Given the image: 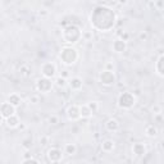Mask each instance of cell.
<instances>
[{"label":"cell","instance_id":"14","mask_svg":"<svg viewBox=\"0 0 164 164\" xmlns=\"http://www.w3.org/2000/svg\"><path fill=\"white\" fill-rule=\"evenodd\" d=\"M146 135H148L149 137H155L158 135V129H157V127L154 126V124H149L148 127H146Z\"/></svg>","mask_w":164,"mask_h":164},{"label":"cell","instance_id":"25","mask_svg":"<svg viewBox=\"0 0 164 164\" xmlns=\"http://www.w3.org/2000/svg\"><path fill=\"white\" fill-rule=\"evenodd\" d=\"M50 122H57V118H50Z\"/></svg>","mask_w":164,"mask_h":164},{"label":"cell","instance_id":"24","mask_svg":"<svg viewBox=\"0 0 164 164\" xmlns=\"http://www.w3.org/2000/svg\"><path fill=\"white\" fill-rule=\"evenodd\" d=\"M23 164H38L36 160H33V159L31 158V159H27V160H26Z\"/></svg>","mask_w":164,"mask_h":164},{"label":"cell","instance_id":"26","mask_svg":"<svg viewBox=\"0 0 164 164\" xmlns=\"http://www.w3.org/2000/svg\"><path fill=\"white\" fill-rule=\"evenodd\" d=\"M0 123H1V114H0Z\"/></svg>","mask_w":164,"mask_h":164},{"label":"cell","instance_id":"17","mask_svg":"<svg viewBox=\"0 0 164 164\" xmlns=\"http://www.w3.org/2000/svg\"><path fill=\"white\" fill-rule=\"evenodd\" d=\"M7 123L9 127H17L18 126V118L14 117V115H12V117H9L7 119Z\"/></svg>","mask_w":164,"mask_h":164},{"label":"cell","instance_id":"6","mask_svg":"<svg viewBox=\"0 0 164 164\" xmlns=\"http://www.w3.org/2000/svg\"><path fill=\"white\" fill-rule=\"evenodd\" d=\"M42 73H44V76L46 78H49V77H53L55 75V66L53 63H46L44 64V67H42Z\"/></svg>","mask_w":164,"mask_h":164},{"label":"cell","instance_id":"11","mask_svg":"<svg viewBox=\"0 0 164 164\" xmlns=\"http://www.w3.org/2000/svg\"><path fill=\"white\" fill-rule=\"evenodd\" d=\"M68 117H69L71 119H77L78 117H81V115H80V109L77 106H71L69 109H68Z\"/></svg>","mask_w":164,"mask_h":164},{"label":"cell","instance_id":"5","mask_svg":"<svg viewBox=\"0 0 164 164\" xmlns=\"http://www.w3.org/2000/svg\"><path fill=\"white\" fill-rule=\"evenodd\" d=\"M0 113H1L3 117H5L7 119L14 115V106L12 104H3L1 108H0Z\"/></svg>","mask_w":164,"mask_h":164},{"label":"cell","instance_id":"2","mask_svg":"<svg viewBox=\"0 0 164 164\" xmlns=\"http://www.w3.org/2000/svg\"><path fill=\"white\" fill-rule=\"evenodd\" d=\"M81 32L80 30L76 27V26H68L64 31V38L67 40V42H76L80 38Z\"/></svg>","mask_w":164,"mask_h":164},{"label":"cell","instance_id":"10","mask_svg":"<svg viewBox=\"0 0 164 164\" xmlns=\"http://www.w3.org/2000/svg\"><path fill=\"white\" fill-rule=\"evenodd\" d=\"M113 49L117 51V53H122V51L126 50V41L124 40H115L113 44Z\"/></svg>","mask_w":164,"mask_h":164},{"label":"cell","instance_id":"3","mask_svg":"<svg viewBox=\"0 0 164 164\" xmlns=\"http://www.w3.org/2000/svg\"><path fill=\"white\" fill-rule=\"evenodd\" d=\"M60 58L64 60L66 64H72V63H75V60L77 59V53L72 47H66V49H63V51L60 53Z\"/></svg>","mask_w":164,"mask_h":164},{"label":"cell","instance_id":"1","mask_svg":"<svg viewBox=\"0 0 164 164\" xmlns=\"http://www.w3.org/2000/svg\"><path fill=\"white\" fill-rule=\"evenodd\" d=\"M115 14L110 8L106 7H98L91 16V22L94 26L101 31H108L114 26Z\"/></svg>","mask_w":164,"mask_h":164},{"label":"cell","instance_id":"16","mask_svg":"<svg viewBox=\"0 0 164 164\" xmlns=\"http://www.w3.org/2000/svg\"><path fill=\"white\" fill-rule=\"evenodd\" d=\"M91 113H92V112L90 110L89 106H82L80 109V115H81V117H83V118H89L90 115H91Z\"/></svg>","mask_w":164,"mask_h":164},{"label":"cell","instance_id":"18","mask_svg":"<svg viewBox=\"0 0 164 164\" xmlns=\"http://www.w3.org/2000/svg\"><path fill=\"white\" fill-rule=\"evenodd\" d=\"M9 104H12V105H18L19 103H21V99H19V96L18 95H16V94H13V95H10L9 96Z\"/></svg>","mask_w":164,"mask_h":164},{"label":"cell","instance_id":"4","mask_svg":"<svg viewBox=\"0 0 164 164\" xmlns=\"http://www.w3.org/2000/svg\"><path fill=\"white\" fill-rule=\"evenodd\" d=\"M118 104L120 108H131L135 104V96L129 92H123L118 99Z\"/></svg>","mask_w":164,"mask_h":164},{"label":"cell","instance_id":"9","mask_svg":"<svg viewBox=\"0 0 164 164\" xmlns=\"http://www.w3.org/2000/svg\"><path fill=\"white\" fill-rule=\"evenodd\" d=\"M62 158V151L58 149H51L49 151V159L51 162H58Z\"/></svg>","mask_w":164,"mask_h":164},{"label":"cell","instance_id":"23","mask_svg":"<svg viewBox=\"0 0 164 164\" xmlns=\"http://www.w3.org/2000/svg\"><path fill=\"white\" fill-rule=\"evenodd\" d=\"M23 146H24L26 149L31 148V146H32V141H30V140H26V141H24V144H23Z\"/></svg>","mask_w":164,"mask_h":164},{"label":"cell","instance_id":"19","mask_svg":"<svg viewBox=\"0 0 164 164\" xmlns=\"http://www.w3.org/2000/svg\"><path fill=\"white\" fill-rule=\"evenodd\" d=\"M81 86H82V81H81L80 78H77V77L71 81V87H72V89H76V90H77V89H80Z\"/></svg>","mask_w":164,"mask_h":164},{"label":"cell","instance_id":"20","mask_svg":"<svg viewBox=\"0 0 164 164\" xmlns=\"http://www.w3.org/2000/svg\"><path fill=\"white\" fill-rule=\"evenodd\" d=\"M114 148V144H113V141H110V140H106L104 144H103V149L105 150V151H110V150H113Z\"/></svg>","mask_w":164,"mask_h":164},{"label":"cell","instance_id":"28","mask_svg":"<svg viewBox=\"0 0 164 164\" xmlns=\"http://www.w3.org/2000/svg\"><path fill=\"white\" fill-rule=\"evenodd\" d=\"M81 164H86V163H81Z\"/></svg>","mask_w":164,"mask_h":164},{"label":"cell","instance_id":"27","mask_svg":"<svg viewBox=\"0 0 164 164\" xmlns=\"http://www.w3.org/2000/svg\"><path fill=\"white\" fill-rule=\"evenodd\" d=\"M68 164H73V163H68Z\"/></svg>","mask_w":164,"mask_h":164},{"label":"cell","instance_id":"12","mask_svg":"<svg viewBox=\"0 0 164 164\" xmlns=\"http://www.w3.org/2000/svg\"><path fill=\"white\" fill-rule=\"evenodd\" d=\"M163 63H164V57L160 54V57H159L158 62H157V66H155V68H157V72L159 73V76H164V68H163Z\"/></svg>","mask_w":164,"mask_h":164},{"label":"cell","instance_id":"7","mask_svg":"<svg viewBox=\"0 0 164 164\" xmlns=\"http://www.w3.org/2000/svg\"><path fill=\"white\" fill-rule=\"evenodd\" d=\"M37 89L40 90V91H42V92L49 91V90L51 89V82L47 80V78L38 80V81H37Z\"/></svg>","mask_w":164,"mask_h":164},{"label":"cell","instance_id":"15","mask_svg":"<svg viewBox=\"0 0 164 164\" xmlns=\"http://www.w3.org/2000/svg\"><path fill=\"white\" fill-rule=\"evenodd\" d=\"M118 126H119V124H118V122L115 119H109L106 122V128L109 129V131H117Z\"/></svg>","mask_w":164,"mask_h":164},{"label":"cell","instance_id":"22","mask_svg":"<svg viewBox=\"0 0 164 164\" xmlns=\"http://www.w3.org/2000/svg\"><path fill=\"white\" fill-rule=\"evenodd\" d=\"M57 85L58 86H64L66 85V80L62 78V77H59V78H57Z\"/></svg>","mask_w":164,"mask_h":164},{"label":"cell","instance_id":"8","mask_svg":"<svg viewBox=\"0 0 164 164\" xmlns=\"http://www.w3.org/2000/svg\"><path fill=\"white\" fill-rule=\"evenodd\" d=\"M100 80L103 83H105V85H112L114 82V75L112 72L109 71H105V72H103L101 73V76H100Z\"/></svg>","mask_w":164,"mask_h":164},{"label":"cell","instance_id":"13","mask_svg":"<svg viewBox=\"0 0 164 164\" xmlns=\"http://www.w3.org/2000/svg\"><path fill=\"white\" fill-rule=\"evenodd\" d=\"M133 153L139 157H142L145 154V146L142 144H135L133 145Z\"/></svg>","mask_w":164,"mask_h":164},{"label":"cell","instance_id":"21","mask_svg":"<svg viewBox=\"0 0 164 164\" xmlns=\"http://www.w3.org/2000/svg\"><path fill=\"white\" fill-rule=\"evenodd\" d=\"M66 153H67V154H69V155H73V154L76 153V146L73 145V144L67 145V146H66Z\"/></svg>","mask_w":164,"mask_h":164}]
</instances>
